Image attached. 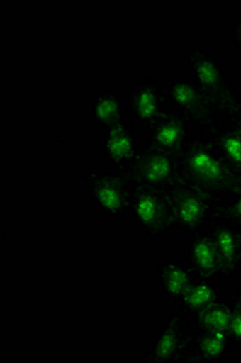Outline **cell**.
<instances>
[{
	"label": "cell",
	"mask_w": 241,
	"mask_h": 363,
	"mask_svg": "<svg viewBox=\"0 0 241 363\" xmlns=\"http://www.w3.org/2000/svg\"><path fill=\"white\" fill-rule=\"evenodd\" d=\"M177 159L182 182L220 198L241 183L240 174L217 150L205 128H194Z\"/></svg>",
	"instance_id": "6da1fadb"
},
{
	"label": "cell",
	"mask_w": 241,
	"mask_h": 363,
	"mask_svg": "<svg viewBox=\"0 0 241 363\" xmlns=\"http://www.w3.org/2000/svg\"><path fill=\"white\" fill-rule=\"evenodd\" d=\"M174 231L191 236L208 230L220 219V196L179 182L167 191Z\"/></svg>",
	"instance_id": "7a4b0ae2"
},
{
	"label": "cell",
	"mask_w": 241,
	"mask_h": 363,
	"mask_svg": "<svg viewBox=\"0 0 241 363\" xmlns=\"http://www.w3.org/2000/svg\"><path fill=\"white\" fill-rule=\"evenodd\" d=\"M191 78L216 106L222 118L233 116L241 95L229 80L223 62L204 49H193L184 58Z\"/></svg>",
	"instance_id": "3957f363"
},
{
	"label": "cell",
	"mask_w": 241,
	"mask_h": 363,
	"mask_svg": "<svg viewBox=\"0 0 241 363\" xmlns=\"http://www.w3.org/2000/svg\"><path fill=\"white\" fill-rule=\"evenodd\" d=\"M89 198L100 213L116 222L130 215L135 188L120 171L80 172Z\"/></svg>",
	"instance_id": "277c9868"
},
{
	"label": "cell",
	"mask_w": 241,
	"mask_h": 363,
	"mask_svg": "<svg viewBox=\"0 0 241 363\" xmlns=\"http://www.w3.org/2000/svg\"><path fill=\"white\" fill-rule=\"evenodd\" d=\"M135 189L155 190L167 193L181 179L177 155L142 145L133 162L120 171Z\"/></svg>",
	"instance_id": "5b68a950"
},
{
	"label": "cell",
	"mask_w": 241,
	"mask_h": 363,
	"mask_svg": "<svg viewBox=\"0 0 241 363\" xmlns=\"http://www.w3.org/2000/svg\"><path fill=\"white\" fill-rule=\"evenodd\" d=\"M196 323L179 309L167 311L145 354L147 362H188Z\"/></svg>",
	"instance_id": "8992f818"
},
{
	"label": "cell",
	"mask_w": 241,
	"mask_h": 363,
	"mask_svg": "<svg viewBox=\"0 0 241 363\" xmlns=\"http://www.w3.org/2000/svg\"><path fill=\"white\" fill-rule=\"evenodd\" d=\"M162 87L169 108L191 120L196 128H208L222 118L216 106L191 77L174 72Z\"/></svg>",
	"instance_id": "52a82bcc"
},
{
	"label": "cell",
	"mask_w": 241,
	"mask_h": 363,
	"mask_svg": "<svg viewBox=\"0 0 241 363\" xmlns=\"http://www.w3.org/2000/svg\"><path fill=\"white\" fill-rule=\"evenodd\" d=\"M130 215L142 236L155 242L174 231L167 193L135 189Z\"/></svg>",
	"instance_id": "ba28073f"
},
{
	"label": "cell",
	"mask_w": 241,
	"mask_h": 363,
	"mask_svg": "<svg viewBox=\"0 0 241 363\" xmlns=\"http://www.w3.org/2000/svg\"><path fill=\"white\" fill-rule=\"evenodd\" d=\"M128 123L136 128H150L169 111L162 85L147 77L130 87L125 95Z\"/></svg>",
	"instance_id": "9c48e42d"
},
{
	"label": "cell",
	"mask_w": 241,
	"mask_h": 363,
	"mask_svg": "<svg viewBox=\"0 0 241 363\" xmlns=\"http://www.w3.org/2000/svg\"><path fill=\"white\" fill-rule=\"evenodd\" d=\"M194 128L191 120L169 108L158 121L147 128L143 145L164 153L179 155L187 145Z\"/></svg>",
	"instance_id": "30bf717a"
},
{
	"label": "cell",
	"mask_w": 241,
	"mask_h": 363,
	"mask_svg": "<svg viewBox=\"0 0 241 363\" xmlns=\"http://www.w3.org/2000/svg\"><path fill=\"white\" fill-rule=\"evenodd\" d=\"M184 260L196 272V277L227 282L220 256L208 230L191 235L184 245Z\"/></svg>",
	"instance_id": "8fae6325"
},
{
	"label": "cell",
	"mask_w": 241,
	"mask_h": 363,
	"mask_svg": "<svg viewBox=\"0 0 241 363\" xmlns=\"http://www.w3.org/2000/svg\"><path fill=\"white\" fill-rule=\"evenodd\" d=\"M141 147L136 128L126 121L107 131L102 153L109 166L116 171H123L133 162Z\"/></svg>",
	"instance_id": "7c38bea8"
},
{
	"label": "cell",
	"mask_w": 241,
	"mask_h": 363,
	"mask_svg": "<svg viewBox=\"0 0 241 363\" xmlns=\"http://www.w3.org/2000/svg\"><path fill=\"white\" fill-rule=\"evenodd\" d=\"M235 349L228 333L194 327L188 362L217 363L225 361Z\"/></svg>",
	"instance_id": "4fadbf2b"
},
{
	"label": "cell",
	"mask_w": 241,
	"mask_h": 363,
	"mask_svg": "<svg viewBox=\"0 0 241 363\" xmlns=\"http://www.w3.org/2000/svg\"><path fill=\"white\" fill-rule=\"evenodd\" d=\"M88 116L96 128L106 131L126 123L124 96L116 87H102L96 91L89 107Z\"/></svg>",
	"instance_id": "5bb4252c"
},
{
	"label": "cell",
	"mask_w": 241,
	"mask_h": 363,
	"mask_svg": "<svg viewBox=\"0 0 241 363\" xmlns=\"http://www.w3.org/2000/svg\"><path fill=\"white\" fill-rule=\"evenodd\" d=\"M220 256L227 281L233 280L241 272V248L239 230L225 220H217L208 229Z\"/></svg>",
	"instance_id": "9a60e30c"
},
{
	"label": "cell",
	"mask_w": 241,
	"mask_h": 363,
	"mask_svg": "<svg viewBox=\"0 0 241 363\" xmlns=\"http://www.w3.org/2000/svg\"><path fill=\"white\" fill-rule=\"evenodd\" d=\"M222 157L241 176V128L232 116L217 119L205 128Z\"/></svg>",
	"instance_id": "2e32d148"
},
{
	"label": "cell",
	"mask_w": 241,
	"mask_h": 363,
	"mask_svg": "<svg viewBox=\"0 0 241 363\" xmlns=\"http://www.w3.org/2000/svg\"><path fill=\"white\" fill-rule=\"evenodd\" d=\"M196 272L186 260H162L155 270V277L167 301H177L186 294L188 287L196 279Z\"/></svg>",
	"instance_id": "e0dca14e"
},
{
	"label": "cell",
	"mask_w": 241,
	"mask_h": 363,
	"mask_svg": "<svg viewBox=\"0 0 241 363\" xmlns=\"http://www.w3.org/2000/svg\"><path fill=\"white\" fill-rule=\"evenodd\" d=\"M222 298H225L222 284L205 277H196L186 294L179 299L177 309L194 320L200 313Z\"/></svg>",
	"instance_id": "ac0fdd59"
},
{
	"label": "cell",
	"mask_w": 241,
	"mask_h": 363,
	"mask_svg": "<svg viewBox=\"0 0 241 363\" xmlns=\"http://www.w3.org/2000/svg\"><path fill=\"white\" fill-rule=\"evenodd\" d=\"M234 316V308L228 301V298H222L215 304L208 306L203 313H200L196 318V326L205 330H215L228 333L229 327Z\"/></svg>",
	"instance_id": "d6986e66"
},
{
	"label": "cell",
	"mask_w": 241,
	"mask_h": 363,
	"mask_svg": "<svg viewBox=\"0 0 241 363\" xmlns=\"http://www.w3.org/2000/svg\"><path fill=\"white\" fill-rule=\"evenodd\" d=\"M220 219L241 228V183L220 200Z\"/></svg>",
	"instance_id": "ffe728a7"
},
{
	"label": "cell",
	"mask_w": 241,
	"mask_h": 363,
	"mask_svg": "<svg viewBox=\"0 0 241 363\" xmlns=\"http://www.w3.org/2000/svg\"><path fill=\"white\" fill-rule=\"evenodd\" d=\"M228 335L232 339L234 347L241 349V313L237 310H234L233 320L229 327Z\"/></svg>",
	"instance_id": "44dd1931"
},
{
	"label": "cell",
	"mask_w": 241,
	"mask_h": 363,
	"mask_svg": "<svg viewBox=\"0 0 241 363\" xmlns=\"http://www.w3.org/2000/svg\"><path fill=\"white\" fill-rule=\"evenodd\" d=\"M230 43L241 55V9L234 17L233 28H232V37Z\"/></svg>",
	"instance_id": "7402d4cb"
},
{
	"label": "cell",
	"mask_w": 241,
	"mask_h": 363,
	"mask_svg": "<svg viewBox=\"0 0 241 363\" xmlns=\"http://www.w3.org/2000/svg\"><path fill=\"white\" fill-rule=\"evenodd\" d=\"M228 301L233 306L234 310H237L241 313V287L233 291L232 294H229Z\"/></svg>",
	"instance_id": "603a6c76"
},
{
	"label": "cell",
	"mask_w": 241,
	"mask_h": 363,
	"mask_svg": "<svg viewBox=\"0 0 241 363\" xmlns=\"http://www.w3.org/2000/svg\"><path fill=\"white\" fill-rule=\"evenodd\" d=\"M232 118L235 120V123L241 128V97L240 102L237 104V111H235V113L232 116Z\"/></svg>",
	"instance_id": "cb8c5ba5"
},
{
	"label": "cell",
	"mask_w": 241,
	"mask_h": 363,
	"mask_svg": "<svg viewBox=\"0 0 241 363\" xmlns=\"http://www.w3.org/2000/svg\"><path fill=\"white\" fill-rule=\"evenodd\" d=\"M237 230H239V241H240V248H241V228H237Z\"/></svg>",
	"instance_id": "d4e9b609"
},
{
	"label": "cell",
	"mask_w": 241,
	"mask_h": 363,
	"mask_svg": "<svg viewBox=\"0 0 241 363\" xmlns=\"http://www.w3.org/2000/svg\"><path fill=\"white\" fill-rule=\"evenodd\" d=\"M240 277H241V272H240Z\"/></svg>",
	"instance_id": "484cf974"
}]
</instances>
